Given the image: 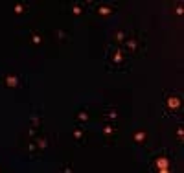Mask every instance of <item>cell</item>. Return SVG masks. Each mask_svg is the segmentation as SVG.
<instances>
[{"label": "cell", "mask_w": 184, "mask_h": 173, "mask_svg": "<svg viewBox=\"0 0 184 173\" xmlns=\"http://www.w3.org/2000/svg\"><path fill=\"white\" fill-rule=\"evenodd\" d=\"M127 57H129V55L123 52L122 46H110V48L107 50V59H109L110 63H114V68H122V66H125Z\"/></svg>", "instance_id": "obj_1"}, {"label": "cell", "mask_w": 184, "mask_h": 173, "mask_svg": "<svg viewBox=\"0 0 184 173\" xmlns=\"http://www.w3.org/2000/svg\"><path fill=\"white\" fill-rule=\"evenodd\" d=\"M166 105H167L169 109H179V107H180V96H179V94H175V98L169 96V98L166 99Z\"/></svg>", "instance_id": "obj_2"}, {"label": "cell", "mask_w": 184, "mask_h": 173, "mask_svg": "<svg viewBox=\"0 0 184 173\" xmlns=\"http://www.w3.org/2000/svg\"><path fill=\"white\" fill-rule=\"evenodd\" d=\"M105 118H107L109 122H114V120L118 118V111H116V109H110V111L105 114Z\"/></svg>", "instance_id": "obj_3"}, {"label": "cell", "mask_w": 184, "mask_h": 173, "mask_svg": "<svg viewBox=\"0 0 184 173\" xmlns=\"http://www.w3.org/2000/svg\"><path fill=\"white\" fill-rule=\"evenodd\" d=\"M103 135H107V136H110V135H116V125H114V123L107 125V127H105V131H103Z\"/></svg>", "instance_id": "obj_4"}, {"label": "cell", "mask_w": 184, "mask_h": 173, "mask_svg": "<svg viewBox=\"0 0 184 173\" xmlns=\"http://www.w3.org/2000/svg\"><path fill=\"white\" fill-rule=\"evenodd\" d=\"M98 11H101L103 15H109V13H112V6H100Z\"/></svg>", "instance_id": "obj_5"}, {"label": "cell", "mask_w": 184, "mask_h": 173, "mask_svg": "<svg viewBox=\"0 0 184 173\" xmlns=\"http://www.w3.org/2000/svg\"><path fill=\"white\" fill-rule=\"evenodd\" d=\"M142 140H146V133H144V131H140V133L136 135V142H142Z\"/></svg>", "instance_id": "obj_6"}, {"label": "cell", "mask_w": 184, "mask_h": 173, "mask_svg": "<svg viewBox=\"0 0 184 173\" xmlns=\"http://www.w3.org/2000/svg\"><path fill=\"white\" fill-rule=\"evenodd\" d=\"M79 120H85V122H87V120H89V114H87V112H85V114L79 112Z\"/></svg>", "instance_id": "obj_7"}]
</instances>
